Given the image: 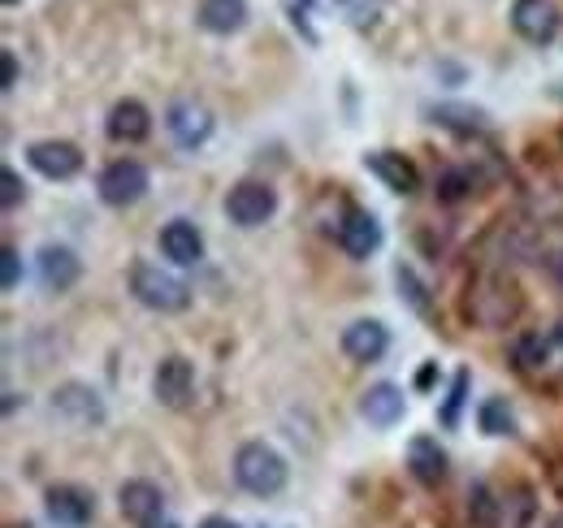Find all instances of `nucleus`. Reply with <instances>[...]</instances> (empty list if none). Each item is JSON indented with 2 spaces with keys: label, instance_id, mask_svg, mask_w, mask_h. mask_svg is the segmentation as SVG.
Here are the masks:
<instances>
[{
  "label": "nucleus",
  "instance_id": "1",
  "mask_svg": "<svg viewBox=\"0 0 563 528\" xmlns=\"http://www.w3.org/2000/svg\"><path fill=\"white\" fill-rule=\"evenodd\" d=\"M234 481L256 498H274L286 490V460L265 442H243L234 455Z\"/></svg>",
  "mask_w": 563,
  "mask_h": 528
},
{
  "label": "nucleus",
  "instance_id": "2",
  "mask_svg": "<svg viewBox=\"0 0 563 528\" xmlns=\"http://www.w3.org/2000/svg\"><path fill=\"white\" fill-rule=\"evenodd\" d=\"M131 295L152 312H187L191 308V286L174 273H165L161 264L140 261L131 268Z\"/></svg>",
  "mask_w": 563,
  "mask_h": 528
},
{
  "label": "nucleus",
  "instance_id": "3",
  "mask_svg": "<svg viewBox=\"0 0 563 528\" xmlns=\"http://www.w3.org/2000/svg\"><path fill=\"white\" fill-rule=\"evenodd\" d=\"M274 212H278V191H274L269 183L247 178V183H239V187L225 196V217H230L234 226H243V230L265 226Z\"/></svg>",
  "mask_w": 563,
  "mask_h": 528
},
{
  "label": "nucleus",
  "instance_id": "4",
  "mask_svg": "<svg viewBox=\"0 0 563 528\" xmlns=\"http://www.w3.org/2000/svg\"><path fill=\"white\" fill-rule=\"evenodd\" d=\"M152 395L161 398L165 407H174V411L191 407V398H196V369H191V360L165 355L156 364V373H152Z\"/></svg>",
  "mask_w": 563,
  "mask_h": 528
},
{
  "label": "nucleus",
  "instance_id": "5",
  "mask_svg": "<svg viewBox=\"0 0 563 528\" xmlns=\"http://www.w3.org/2000/svg\"><path fill=\"white\" fill-rule=\"evenodd\" d=\"M147 196V169L140 161H113L104 174H100V199L109 208H126V204H140Z\"/></svg>",
  "mask_w": 563,
  "mask_h": 528
},
{
  "label": "nucleus",
  "instance_id": "6",
  "mask_svg": "<svg viewBox=\"0 0 563 528\" xmlns=\"http://www.w3.org/2000/svg\"><path fill=\"white\" fill-rule=\"evenodd\" d=\"M26 161H31V169H40L53 183H66V178H74L82 169V152L74 147L70 139H40V143H31Z\"/></svg>",
  "mask_w": 563,
  "mask_h": 528
},
{
  "label": "nucleus",
  "instance_id": "7",
  "mask_svg": "<svg viewBox=\"0 0 563 528\" xmlns=\"http://www.w3.org/2000/svg\"><path fill=\"white\" fill-rule=\"evenodd\" d=\"M511 26H516L520 40L542 48V44H551L560 35V9L551 0H516L511 4Z\"/></svg>",
  "mask_w": 563,
  "mask_h": 528
},
{
  "label": "nucleus",
  "instance_id": "8",
  "mask_svg": "<svg viewBox=\"0 0 563 528\" xmlns=\"http://www.w3.org/2000/svg\"><path fill=\"white\" fill-rule=\"evenodd\" d=\"M364 169H368V174H377L395 196H412V191L421 187V169H417L404 152H395V147L364 152Z\"/></svg>",
  "mask_w": 563,
  "mask_h": 528
},
{
  "label": "nucleus",
  "instance_id": "9",
  "mask_svg": "<svg viewBox=\"0 0 563 528\" xmlns=\"http://www.w3.org/2000/svg\"><path fill=\"white\" fill-rule=\"evenodd\" d=\"M339 243L352 261H368L382 248V221L368 208H347V217L339 226Z\"/></svg>",
  "mask_w": 563,
  "mask_h": 528
},
{
  "label": "nucleus",
  "instance_id": "10",
  "mask_svg": "<svg viewBox=\"0 0 563 528\" xmlns=\"http://www.w3.org/2000/svg\"><path fill=\"white\" fill-rule=\"evenodd\" d=\"M44 507H48V516H53L57 525H66V528L91 525V516H96V498H91L87 490H78V485H53V490L44 494Z\"/></svg>",
  "mask_w": 563,
  "mask_h": 528
},
{
  "label": "nucleus",
  "instance_id": "11",
  "mask_svg": "<svg viewBox=\"0 0 563 528\" xmlns=\"http://www.w3.org/2000/svg\"><path fill=\"white\" fill-rule=\"evenodd\" d=\"M118 507H122V516H126L131 525L156 528L161 512H165V494H161L152 481H126L122 494H118Z\"/></svg>",
  "mask_w": 563,
  "mask_h": 528
},
{
  "label": "nucleus",
  "instance_id": "12",
  "mask_svg": "<svg viewBox=\"0 0 563 528\" xmlns=\"http://www.w3.org/2000/svg\"><path fill=\"white\" fill-rule=\"evenodd\" d=\"M390 351V330L382 321H352L343 330V355L355 364H377Z\"/></svg>",
  "mask_w": 563,
  "mask_h": 528
},
{
  "label": "nucleus",
  "instance_id": "13",
  "mask_svg": "<svg viewBox=\"0 0 563 528\" xmlns=\"http://www.w3.org/2000/svg\"><path fill=\"white\" fill-rule=\"evenodd\" d=\"M165 127H169V134H174L183 147H200V143L212 134V118L205 105H196V100H178V105H169Z\"/></svg>",
  "mask_w": 563,
  "mask_h": 528
},
{
  "label": "nucleus",
  "instance_id": "14",
  "mask_svg": "<svg viewBox=\"0 0 563 528\" xmlns=\"http://www.w3.org/2000/svg\"><path fill=\"white\" fill-rule=\"evenodd\" d=\"M53 411L66 416L70 425H100V420H104V403L96 398L91 386H78V382L62 386V391L53 395Z\"/></svg>",
  "mask_w": 563,
  "mask_h": 528
},
{
  "label": "nucleus",
  "instance_id": "15",
  "mask_svg": "<svg viewBox=\"0 0 563 528\" xmlns=\"http://www.w3.org/2000/svg\"><path fill=\"white\" fill-rule=\"evenodd\" d=\"M360 416H364L368 425H377V429L399 425V420H404V391H399V386H390V382L368 386L364 398H360Z\"/></svg>",
  "mask_w": 563,
  "mask_h": 528
},
{
  "label": "nucleus",
  "instance_id": "16",
  "mask_svg": "<svg viewBox=\"0 0 563 528\" xmlns=\"http://www.w3.org/2000/svg\"><path fill=\"white\" fill-rule=\"evenodd\" d=\"M161 252L174 264H200L205 261V234L191 221H169L161 230Z\"/></svg>",
  "mask_w": 563,
  "mask_h": 528
},
{
  "label": "nucleus",
  "instance_id": "17",
  "mask_svg": "<svg viewBox=\"0 0 563 528\" xmlns=\"http://www.w3.org/2000/svg\"><path fill=\"white\" fill-rule=\"evenodd\" d=\"M104 127H109V139H118V143H143L152 134V113L143 109L140 100H118L109 109Z\"/></svg>",
  "mask_w": 563,
  "mask_h": 528
},
{
  "label": "nucleus",
  "instance_id": "18",
  "mask_svg": "<svg viewBox=\"0 0 563 528\" xmlns=\"http://www.w3.org/2000/svg\"><path fill=\"white\" fill-rule=\"evenodd\" d=\"M78 273H82V264L74 256L70 248H57V243H48L44 252H40V277H44V286L48 290H70L74 282H78Z\"/></svg>",
  "mask_w": 563,
  "mask_h": 528
},
{
  "label": "nucleus",
  "instance_id": "19",
  "mask_svg": "<svg viewBox=\"0 0 563 528\" xmlns=\"http://www.w3.org/2000/svg\"><path fill=\"white\" fill-rule=\"evenodd\" d=\"M200 26L212 35H234L247 26V0H200Z\"/></svg>",
  "mask_w": 563,
  "mask_h": 528
},
{
  "label": "nucleus",
  "instance_id": "20",
  "mask_svg": "<svg viewBox=\"0 0 563 528\" xmlns=\"http://www.w3.org/2000/svg\"><path fill=\"white\" fill-rule=\"evenodd\" d=\"M408 468H412V476H417L421 485H442V476H446V451H442L433 438H412V447H408Z\"/></svg>",
  "mask_w": 563,
  "mask_h": 528
},
{
  "label": "nucleus",
  "instance_id": "21",
  "mask_svg": "<svg viewBox=\"0 0 563 528\" xmlns=\"http://www.w3.org/2000/svg\"><path fill=\"white\" fill-rule=\"evenodd\" d=\"M468 520H473V528H498L503 503L490 494V485H473L468 490Z\"/></svg>",
  "mask_w": 563,
  "mask_h": 528
},
{
  "label": "nucleus",
  "instance_id": "22",
  "mask_svg": "<svg viewBox=\"0 0 563 528\" xmlns=\"http://www.w3.org/2000/svg\"><path fill=\"white\" fill-rule=\"evenodd\" d=\"M477 420H482V429H486V433H494V438H507V433H516V416H511L507 398H486Z\"/></svg>",
  "mask_w": 563,
  "mask_h": 528
},
{
  "label": "nucleus",
  "instance_id": "23",
  "mask_svg": "<svg viewBox=\"0 0 563 528\" xmlns=\"http://www.w3.org/2000/svg\"><path fill=\"white\" fill-rule=\"evenodd\" d=\"M516 364L525 369V373H533V369H547V338L542 333H525L520 342H516Z\"/></svg>",
  "mask_w": 563,
  "mask_h": 528
},
{
  "label": "nucleus",
  "instance_id": "24",
  "mask_svg": "<svg viewBox=\"0 0 563 528\" xmlns=\"http://www.w3.org/2000/svg\"><path fill=\"white\" fill-rule=\"evenodd\" d=\"M468 187H473V174L468 169H446L438 178V199L442 204H460V199L468 196Z\"/></svg>",
  "mask_w": 563,
  "mask_h": 528
},
{
  "label": "nucleus",
  "instance_id": "25",
  "mask_svg": "<svg viewBox=\"0 0 563 528\" xmlns=\"http://www.w3.org/2000/svg\"><path fill=\"white\" fill-rule=\"evenodd\" d=\"M433 122L460 127V131H482V113L477 109H433Z\"/></svg>",
  "mask_w": 563,
  "mask_h": 528
},
{
  "label": "nucleus",
  "instance_id": "26",
  "mask_svg": "<svg viewBox=\"0 0 563 528\" xmlns=\"http://www.w3.org/2000/svg\"><path fill=\"white\" fill-rule=\"evenodd\" d=\"M395 277H399V290H404V295L412 299V308H417V312H429V299H424L421 277H417V273H412L408 264H399V273H395Z\"/></svg>",
  "mask_w": 563,
  "mask_h": 528
},
{
  "label": "nucleus",
  "instance_id": "27",
  "mask_svg": "<svg viewBox=\"0 0 563 528\" xmlns=\"http://www.w3.org/2000/svg\"><path fill=\"white\" fill-rule=\"evenodd\" d=\"M0 286L4 290H18L22 286V256H18V248H4L0 252Z\"/></svg>",
  "mask_w": 563,
  "mask_h": 528
},
{
  "label": "nucleus",
  "instance_id": "28",
  "mask_svg": "<svg viewBox=\"0 0 563 528\" xmlns=\"http://www.w3.org/2000/svg\"><path fill=\"white\" fill-rule=\"evenodd\" d=\"M22 199H26V183H22L13 169H0V204H4V212L18 208Z\"/></svg>",
  "mask_w": 563,
  "mask_h": 528
},
{
  "label": "nucleus",
  "instance_id": "29",
  "mask_svg": "<svg viewBox=\"0 0 563 528\" xmlns=\"http://www.w3.org/2000/svg\"><path fill=\"white\" fill-rule=\"evenodd\" d=\"M464 395H468V373H455V386H451V398L442 407V425H455L460 420V407H464Z\"/></svg>",
  "mask_w": 563,
  "mask_h": 528
},
{
  "label": "nucleus",
  "instance_id": "30",
  "mask_svg": "<svg viewBox=\"0 0 563 528\" xmlns=\"http://www.w3.org/2000/svg\"><path fill=\"white\" fill-rule=\"evenodd\" d=\"M18 87V57L4 48V91H13Z\"/></svg>",
  "mask_w": 563,
  "mask_h": 528
},
{
  "label": "nucleus",
  "instance_id": "31",
  "mask_svg": "<svg viewBox=\"0 0 563 528\" xmlns=\"http://www.w3.org/2000/svg\"><path fill=\"white\" fill-rule=\"evenodd\" d=\"M547 273H551V282L563 290V252H551V261H547Z\"/></svg>",
  "mask_w": 563,
  "mask_h": 528
},
{
  "label": "nucleus",
  "instance_id": "32",
  "mask_svg": "<svg viewBox=\"0 0 563 528\" xmlns=\"http://www.w3.org/2000/svg\"><path fill=\"white\" fill-rule=\"evenodd\" d=\"M200 528H239V525H234L230 516H209V520H205Z\"/></svg>",
  "mask_w": 563,
  "mask_h": 528
},
{
  "label": "nucleus",
  "instance_id": "33",
  "mask_svg": "<svg viewBox=\"0 0 563 528\" xmlns=\"http://www.w3.org/2000/svg\"><path fill=\"white\" fill-rule=\"evenodd\" d=\"M555 338H560V342H563V321H560V330H555Z\"/></svg>",
  "mask_w": 563,
  "mask_h": 528
},
{
  "label": "nucleus",
  "instance_id": "34",
  "mask_svg": "<svg viewBox=\"0 0 563 528\" xmlns=\"http://www.w3.org/2000/svg\"><path fill=\"white\" fill-rule=\"evenodd\" d=\"M156 528H178V525H156Z\"/></svg>",
  "mask_w": 563,
  "mask_h": 528
}]
</instances>
